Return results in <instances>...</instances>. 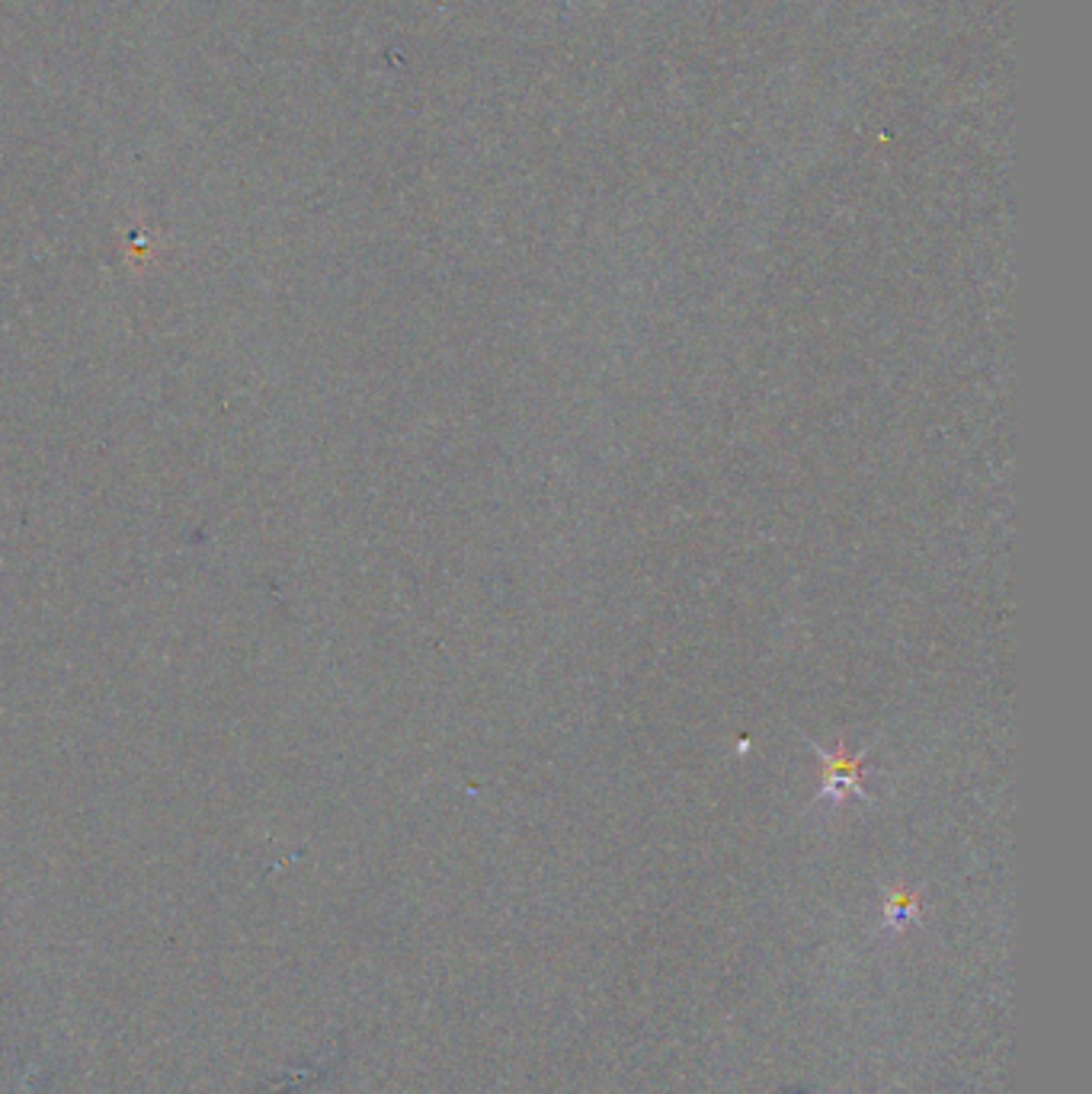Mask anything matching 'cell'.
<instances>
[{
    "label": "cell",
    "mask_w": 1092,
    "mask_h": 1094,
    "mask_svg": "<svg viewBox=\"0 0 1092 1094\" xmlns=\"http://www.w3.org/2000/svg\"><path fill=\"white\" fill-rule=\"evenodd\" d=\"M917 919H920V893H910L904 886L891 889L887 899H884V925L891 932H900Z\"/></svg>",
    "instance_id": "cell-2"
},
{
    "label": "cell",
    "mask_w": 1092,
    "mask_h": 1094,
    "mask_svg": "<svg viewBox=\"0 0 1092 1094\" xmlns=\"http://www.w3.org/2000/svg\"><path fill=\"white\" fill-rule=\"evenodd\" d=\"M823 759V797L843 803L849 794H862V759L846 755L839 746L836 752H820Z\"/></svg>",
    "instance_id": "cell-1"
}]
</instances>
